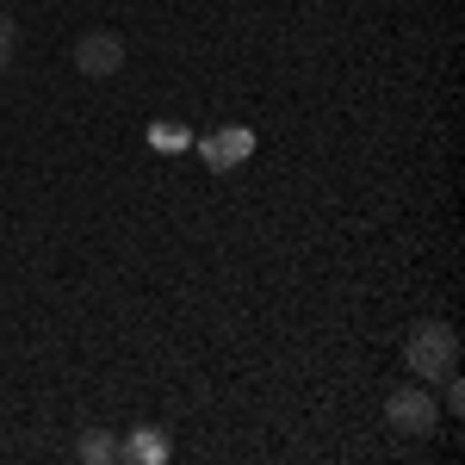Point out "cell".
<instances>
[{
  "mask_svg": "<svg viewBox=\"0 0 465 465\" xmlns=\"http://www.w3.org/2000/svg\"><path fill=\"white\" fill-rule=\"evenodd\" d=\"M410 366H416L422 385H440L447 372H460V335H453V322H422L410 335Z\"/></svg>",
  "mask_w": 465,
  "mask_h": 465,
  "instance_id": "6da1fadb",
  "label": "cell"
},
{
  "mask_svg": "<svg viewBox=\"0 0 465 465\" xmlns=\"http://www.w3.org/2000/svg\"><path fill=\"white\" fill-rule=\"evenodd\" d=\"M440 385H447V416H460V410H465V385H460V372H447Z\"/></svg>",
  "mask_w": 465,
  "mask_h": 465,
  "instance_id": "9c48e42d",
  "label": "cell"
},
{
  "mask_svg": "<svg viewBox=\"0 0 465 465\" xmlns=\"http://www.w3.org/2000/svg\"><path fill=\"white\" fill-rule=\"evenodd\" d=\"M199 149H205V162H212L217 174H230L236 162H249V155H254V131H242V124H236V131H212Z\"/></svg>",
  "mask_w": 465,
  "mask_h": 465,
  "instance_id": "277c9868",
  "label": "cell"
},
{
  "mask_svg": "<svg viewBox=\"0 0 465 465\" xmlns=\"http://www.w3.org/2000/svg\"><path fill=\"white\" fill-rule=\"evenodd\" d=\"M118 460H131V465H162V460H168V434H162V429H137L131 440H118Z\"/></svg>",
  "mask_w": 465,
  "mask_h": 465,
  "instance_id": "5b68a950",
  "label": "cell"
},
{
  "mask_svg": "<svg viewBox=\"0 0 465 465\" xmlns=\"http://www.w3.org/2000/svg\"><path fill=\"white\" fill-rule=\"evenodd\" d=\"M74 460L81 465H106V460H118V440H112V434H81V440H74Z\"/></svg>",
  "mask_w": 465,
  "mask_h": 465,
  "instance_id": "8992f818",
  "label": "cell"
},
{
  "mask_svg": "<svg viewBox=\"0 0 465 465\" xmlns=\"http://www.w3.org/2000/svg\"><path fill=\"white\" fill-rule=\"evenodd\" d=\"M13 44H19V25L0 13V74H6V63H13Z\"/></svg>",
  "mask_w": 465,
  "mask_h": 465,
  "instance_id": "ba28073f",
  "label": "cell"
},
{
  "mask_svg": "<svg viewBox=\"0 0 465 465\" xmlns=\"http://www.w3.org/2000/svg\"><path fill=\"white\" fill-rule=\"evenodd\" d=\"M124 56H131V50H124V37H118V32H81V37H74V69L94 74V81L118 74V69H124Z\"/></svg>",
  "mask_w": 465,
  "mask_h": 465,
  "instance_id": "3957f363",
  "label": "cell"
},
{
  "mask_svg": "<svg viewBox=\"0 0 465 465\" xmlns=\"http://www.w3.org/2000/svg\"><path fill=\"white\" fill-rule=\"evenodd\" d=\"M149 143L174 155V149H186V131H174V124H155V131H149Z\"/></svg>",
  "mask_w": 465,
  "mask_h": 465,
  "instance_id": "52a82bcc",
  "label": "cell"
},
{
  "mask_svg": "<svg viewBox=\"0 0 465 465\" xmlns=\"http://www.w3.org/2000/svg\"><path fill=\"white\" fill-rule=\"evenodd\" d=\"M385 422H391L397 434H434V422H440V397H434L429 385H403V391L385 397Z\"/></svg>",
  "mask_w": 465,
  "mask_h": 465,
  "instance_id": "7a4b0ae2",
  "label": "cell"
}]
</instances>
